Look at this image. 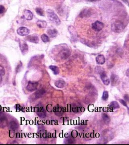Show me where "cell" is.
I'll return each mask as SVG.
<instances>
[{"label": "cell", "instance_id": "obj_1", "mask_svg": "<svg viewBox=\"0 0 129 145\" xmlns=\"http://www.w3.org/2000/svg\"><path fill=\"white\" fill-rule=\"evenodd\" d=\"M125 28L124 24L121 21H117L112 24L111 28L114 32H121Z\"/></svg>", "mask_w": 129, "mask_h": 145}, {"label": "cell", "instance_id": "obj_2", "mask_svg": "<svg viewBox=\"0 0 129 145\" xmlns=\"http://www.w3.org/2000/svg\"><path fill=\"white\" fill-rule=\"evenodd\" d=\"M47 15L49 19L53 23L55 24L56 25H59L61 23L60 20L54 12L49 10L47 12Z\"/></svg>", "mask_w": 129, "mask_h": 145}, {"label": "cell", "instance_id": "obj_3", "mask_svg": "<svg viewBox=\"0 0 129 145\" xmlns=\"http://www.w3.org/2000/svg\"><path fill=\"white\" fill-rule=\"evenodd\" d=\"M104 27V24L99 21H95L92 24V28L93 30L96 31H99L102 29Z\"/></svg>", "mask_w": 129, "mask_h": 145}, {"label": "cell", "instance_id": "obj_4", "mask_svg": "<svg viewBox=\"0 0 129 145\" xmlns=\"http://www.w3.org/2000/svg\"><path fill=\"white\" fill-rule=\"evenodd\" d=\"M70 55V51L68 48H63L60 51V56L62 59H66Z\"/></svg>", "mask_w": 129, "mask_h": 145}, {"label": "cell", "instance_id": "obj_5", "mask_svg": "<svg viewBox=\"0 0 129 145\" xmlns=\"http://www.w3.org/2000/svg\"><path fill=\"white\" fill-rule=\"evenodd\" d=\"M30 32L29 30L24 27H21L17 30V33L20 36L27 35Z\"/></svg>", "mask_w": 129, "mask_h": 145}, {"label": "cell", "instance_id": "obj_6", "mask_svg": "<svg viewBox=\"0 0 129 145\" xmlns=\"http://www.w3.org/2000/svg\"><path fill=\"white\" fill-rule=\"evenodd\" d=\"M7 124V119L3 112H0V127H5Z\"/></svg>", "mask_w": 129, "mask_h": 145}, {"label": "cell", "instance_id": "obj_7", "mask_svg": "<svg viewBox=\"0 0 129 145\" xmlns=\"http://www.w3.org/2000/svg\"><path fill=\"white\" fill-rule=\"evenodd\" d=\"M38 86V83L36 82H28V85L26 87V89L29 91H33L37 89Z\"/></svg>", "mask_w": 129, "mask_h": 145}, {"label": "cell", "instance_id": "obj_8", "mask_svg": "<svg viewBox=\"0 0 129 145\" xmlns=\"http://www.w3.org/2000/svg\"><path fill=\"white\" fill-rule=\"evenodd\" d=\"M19 46L23 54H25L27 52L28 50V46L25 42L23 41H21L20 42Z\"/></svg>", "mask_w": 129, "mask_h": 145}, {"label": "cell", "instance_id": "obj_9", "mask_svg": "<svg viewBox=\"0 0 129 145\" xmlns=\"http://www.w3.org/2000/svg\"><path fill=\"white\" fill-rule=\"evenodd\" d=\"M23 16L25 18V19H26V20H32L33 18V17L32 12L30 11L27 10H25L24 11Z\"/></svg>", "mask_w": 129, "mask_h": 145}, {"label": "cell", "instance_id": "obj_10", "mask_svg": "<svg viewBox=\"0 0 129 145\" xmlns=\"http://www.w3.org/2000/svg\"><path fill=\"white\" fill-rule=\"evenodd\" d=\"M100 75V78L102 82L104 83V84H105L106 85H109V84L110 83V80L108 78V76L107 75L106 72L102 73Z\"/></svg>", "mask_w": 129, "mask_h": 145}, {"label": "cell", "instance_id": "obj_11", "mask_svg": "<svg viewBox=\"0 0 129 145\" xmlns=\"http://www.w3.org/2000/svg\"><path fill=\"white\" fill-rule=\"evenodd\" d=\"M26 39L34 43H37L39 42V38L37 35H29L26 37Z\"/></svg>", "mask_w": 129, "mask_h": 145}, {"label": "cell", "instance_id": "obj_12", "mask_svg": "<svg viewBox=\"0 0 129 145\" xmlns=\"http://www.w3.org/2000/svg\"><path fill=\"white\" fill-rule=\"evenodd\" d=\"M37 114L40 117L42 118H44L46 116V112L43 107H41L37 109Z\"/></svg>", "mask_w": 129, "mask_h": 145}, {"label": "cell", "instance_id": "obj_13", "mask_svg": "<svg viewBox=\"0 0 129 145\" xmlns=\"http://www.w3.org/2000/svg\"><path fill=\"white\" fill-rule=\"evenodd\" d=\"M44 93H45V91L43 89H40L35 92L33 94V95L34 97H35V99H38L39 98L42 97L44 94Z\"/></svg>", "mask_w": 129, "mask_h": 145}, {"label": "cell", "instance_id": "obj_14", "mask_svg": "<svg viewBox=\"0 0 129 145\" xmlns=\"http://www.w3.org/2000/svg\"><path fill=\"white\" fill-rule=\"evenodd\" d=\"M19 127L18 123L15 121H12L9 123V127L11 128V130H15L17 129Z\"/></svg>", "mask_w": 129, "mask_h": 145}, {"label": "cell", "instance_id": "obj_15", "mask_svg": "<svg viewBox=\"0 0 129 145\" xmlns=\"http://www.w3.org/2000/svg\"><path fill=\"white\" fill-rule=\"evenodd\" d=\"M110 80L111 82L112 86L117 85L119 82V77L117 75L115 74H112L111 76Z\"/></svg>", "mask_w": 129, "mask_h": 145}, {"label": "cell", "instance_id": "obj_16", "mask_svg": "<svg viewBox=\"0 0 129 145\" xmlns=\"http://www.w3.org/2000/svg\"><path fill=\"white\" fill-rule=\"evenodd\" d=\"M96 62L100 64H103L106 62V59L105 57L101 55L98 56L96 59Z\"/></svg>", "mask_w": 129, "mask_h": 145}, {"label": "cell", "instance_id": "obj_17", "mask_svg": "<svg viewBox=\"0 0 129 145\" xmlns=\"http://www.w3.org/2000/svg\"><path fill=\"white\" fill-rule=\"evenodd\" d=\"M47 34L50 37L54 38L57 36L58 34V31L57 30L54 29H49L47 31Z\"/></svg>", "mask_w": 129, "mask_h": 145}, {"label": "cell", "instance_id": "obj_18", "mask_svg": "<svg viewBox=\"0 0 129 145\" xmlns=\"http://www.w3.org/2000/svg\"><path fill=\"white\" fill-rule=\"evenodd\" d=\"M91 12L89 9H84L83 10L80 14L79 16L81 18L85 17H88L91 15Z\"/></svg>", "mask_w": 129, "mask_h": 145}, {"label": "cell", "instance_id": "obj_19", "mask_svg": "<svg viewBox=\"0 0 129 145\" xmlns=\"http://www.w3.org/2000/svg\"><path fill=\"white\" fill-rule=\"evenodd\" d=\"M49 68L54 72V74L55 75H58L60 73L59 69L57 66H55V65H50L49 67Z\"/></svg>", "mask_w": 129, "mask_h": 145}, {"label": "cell", "instance_id": "obj_20", "mask_svg": "<svg viewBox=\"0 0 129 145\" xmlns=\"http://www.w3.org/2000/svg\"><path fill=\"white\" fill-rule=\"evenodd\" d=\"M55 85L56 87L59 88H63L65 85V82L63 80H58L55 82Z\"/></svg>", "mask_w": 129, "mask_h": 145}, {"label": "cell", "instance_id": "obj_21", "mask_svg": "<svg viewBox=\"0 0 129 145\" xmlns=\"http://www.w3.org/2000/svg\"><path fill=\"white\" fill-rule=\"evenodd\" d=\"M109 107L112 109H115L117 108H119L120 107L119 103L116 101H113L111 102L109 105Z\"/></svg>", "mask_w": 129, "mask_h": 145}, {"label": "cell", "instance_id": "obj_22", "mask_svg": "<svg viewBox=\"0 0 129 145\" xmlns=\"http://www.w3.org/2000/svg\"><path fill=\"white\" fill-rule=\"evenodd\" d=\"M37 26L41 28H44L46 26V23L45 21L40 20L37 22Z\"/></svg>", "mask_w": 129, "mask_h": 145}, {"label": "cell", "instance_id": "obj_23", "mask_svg": "<svg viewBox=\"0 0 129 145\" xmlns=\"http://www.w3.org/2000/svg\"><path fill=\"white\" fill-rule=\"evenodd\" d=\"M102 117L103 121H104V122H105L106 124H108V123L110 122V118H109V116L107 114H106V113L102 114Z\"/></svg>", "mask_w": 129, "mask_h": 145}, {"label": "cell", "instance_id": "obj_24", "mask_svg": "<svg viewBox=\"0 0 129 145\" xmlns=\"http://www.w3.org/2000/svg\"><path fill=\"white\" fill-rule=\"evenodd\" d=\"M35 11L36 12V13L40 16H44V12H43V10L42 8H37L35 9Z\"/></svg>", "mask_w": 129, "mask_h": 145}, {"label": "cell", "instance_id": "obj_25", "mask_svg": "<svg viewBox=\"0 0 129 145\" xmlns=\"http://www.w3.org/2000/svg\"><path fill=\"white\" fill-rule=\"evenodd\" d=\"M95 72L96 73H97V74H101L102 73H104L105 72L104 71V70H103V69L100 67H97L95 68Z\"/></svg>", "mask_w": 129, "mask_h": 145}, {"label": "cell", "instance_id": "obj_26", "mask_svg": "<svg viewBox=\"0 0 129 145\" xmlns=\"http://www.w3.org/2000/svg\"><path fill=\"white\" fill-rule=\"evenodd\" d=\"M41 38L42 39V41L44 42H47L49 41V37H48L47 35H46V34H43L41 36Z\"/></svg>", "mask_w": 129, "mask_h": 145}, {"label": "cell", "instance_id": "obj_27", "mask_svg": "<svg viewBox=\"0 0 129 145\" xmlns=\"http://www.w3.org/2000/svg\"><path fill=\"white\" fill-rule=\"evenodd\" d=\"M108 92L107 91H105L103 93V95H102V100H104L105 101H106V100H108Z\"/></svg>", "mask_w": 129, "mask_h": 145}, {"label": "cell", "instance_id": "obj_28", "mask_svg": "<svg viewBox=\"0 0 129 145\" xmlns=\"http://www.w3.org/2000/svg\"><path fill=\"white\" fill-rule=\"evenodd\" d=\"M5 74V70L2 65H0V75L4 76Z\"/></svg>", "mask_w": 129, "mask_h": 145}, {"label": "cell", "instance_id": "obj_29", "mask_svg": "<svg viewBox=\"0 0 129 145\" xmlns=\"http://www.w3.org/2000/svg\"><path fill=\"white\" fill-rule=\"evenodd\" d=\"M6 11L5 8L2 6V5H0V14H2L4 13Z\"/></svg>", "mask_w": 129, "mask_h": 145}, {"label": "cell", "instance_id": "obj_30", "mask_svg": "<svg viewBox=\"0 0 129 145\" xmlns=\"http://www.w3.org/2000/svg\"><path fill=\"white\" fill-rule=\"evenodd\" d=\"M77 135H78V133H77V131L74 130L72 131V138H76V137H77Z\"/></svg>", "mask_w": 129, "mask_h": 145}, {"label": "cell", "instance_id": "obj_31", "mask_svg": "<svg viewBox=\"0 0 129 145\" xmlns=\"http://www.w3.org/2000/svg\"><path fill=\"white\" fill-rule=\"evenodd\" d=\"M46 108H47V110L49 112H50L51 111H53V107H52V106L51 105H48L46 107Z\"/></svg>", "mask_w": 129, "mask_h": 145}, {"label": "cell", "instance_id": "obj_32", "mask_svg": "<svg viewBox=\"0 0 129 145\" xmlns=\"http://www.w3.org/2000/svg\"><path fill=\"white\" fill-rule=\"evenodd\" d=\"M9 136L11 138H13L14 136V130H11L9 131Z\"/></svg>", "mask_w": 129, "mask_h": 145}, {"label": "cell", "instance_id": "obj_33", "mask_svg": "<svg viewBox=\"0 0 129 145\" xmlns=\"http://www.w3.org/2000/svg\"><path fill=\"white\" fill-rule=\"evenodd\" d=\"M66 142H67V143H67V144H72V143H73V141H73L72 139H71L70 138H69V139H67L66 141H65Z\"/></svg>", "mask_w": 129, "mask_h": 145}, {"label": "cell", "instance_id": "obj_34", "mask_svg": "<svg viewBox=\"0 0 129 145\" xmlns=\"http://www.w3.org/2000/svg\"><path fill=\"white\" fill-rule=\"evenodd\" d=\"M120 101V102L124 106H127V104L125 100H123V99H121Z\"/></svg>", "mask_w": 129, "mask_h": 145}, {"label": "cell", "instance_id": "obj_35", "mask_svg": "<svg viewBox=\"0 0 129 145\" xmlns=\"http://www.w3.org/2000/svg\"><path fill=\"white\" fill-rule=\"evenodd\" d=\"M22 68V64H18V65L17 66V67L16 68V72H18L20 71V69H21Z\"/></svg>", "mask_w": 129, "mask_h": 145}, {"label": "cell", "instance_id": "obj_36", "mask_svg": "<svg viewBox=\"0 0 129 145\" xmlns=\"http://www.w3.org/2000/svg\"><path fill=\"white\" fill-rule=\"evenodd\" d=\"M16 108L17 111H19L20 110V105L19 104H17L16 105Z\"/></svg>", "mask_w": 129, "mask_h": 145}, {"label": "cell", "instance_id": "obj_37", "mask_svg": "<svg viewBox=\"0 0 129 145\" xmlns=\"http://www.w3.org/2000/svg\"><path fill=\"white\" fill-rule=\"evenodd\" d=\"M124 99H125V101H129V95H128V94H126V95L124 96Z\"/></svg>", "mask_w": 129, "mask_h": 145}, {"label": "cell", "instance_id": "obj_38", "mask_svg": "<svg viewBox=\"0 0 129 145\" xmlns=\"http://www.w3.org/2000/svg\"><path fill=\"white\" fill-rule=\"evenodd\" d=\"M2 76L0 75V84L2 83Z\"/></svg>", "mask_w": 129, "mask_h": 145}, {"label": "cell", "instance_id": "obj_39", "mask_svg": "<svg viewBox=\"0 0 129 145\" xmlns=\"http://www.w3.org/2000/svg\"><path fill=\"white\" fill-rule=\"evenodd\" d=\"M87 1H89V2H95V1H98V0H87Z\"/></svg>", "mask_w": 129, "mask_h": 145}, {"label": "cell", "instance_id": "obj_40", "mask_svg": "<svg viewBox=\"0 0 129 145\" xmlns=\"http://www.w3.org/2000/svg\"><path fill=\"white\" fill-rule=\"evenodd\" d=\"M128 72H129V70H127V73H126V75H127V77H129V73H128Z\"/></svg>", "mask_w": 129, "mask_h": 145}, {"label": "cell", "instance_id": "obj_41", "mask_svg": "<svg viewBox=\"0 0 129 145\" xmlns=\"http://www.w3.org/2000/svg\"><path fill=\"white\" fill-rule=\"evenodd\" d=\"M1 109H2V107H1V106L0 105V111H1Z\"/></svg>", "mask_w": 129, "mask_h": 145}, {"label": "cell", "instance_id": "obj_42", "mask_svg": "<svg viewBox=\"0 0 129 145\" xmlns=\"http://www.w3.org/2000/svg\"><path fill=\"white\" fill-rule=\"evenodd\" d=\"M0 144H1V143H0Z\"/></svg>", "mask_w": 129, "mask_h": 145}]
</instances>
